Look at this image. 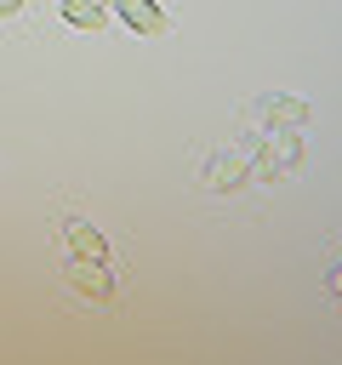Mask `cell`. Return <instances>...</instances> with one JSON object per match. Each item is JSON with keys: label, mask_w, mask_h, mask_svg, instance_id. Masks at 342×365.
I'll list each match as a JSON object with an SVG mask.
<instances>
[{"label": "cell", "mask_w": 342, "mask_h": 365, "mask_svg": "<svg viewBox=\"0 0 342 365\" xmlns=\"http://www.w3.org/2000/svg\"><path fill=\"white\" fill-rule=\"evenodd\" d=\"M268 125H308V103L302 97H262L245 108V137H262Z\"/></svg>", "instance_id": "cell-2"}, {"label": "cell", "mask_w": 342, "mask_h": 365, "mask_svg": "<svg viewBox=\"0 0 342 365\" xmlns=\"http://www.w3.org/2000/svg\"><path fill=\"white\" fill-rule=\"evenodd\" d=\"M63 274H68V285H74L80 297H91V302H114V279L103 274V262H91V257H68Z\"/></svg>", "instance_id": "cell-3"}, {"label": "cell", "mask_w": 342, "mask_h": 365, "mask_svg": "<svg viewBox=\"0 0 342 365\" xmlns=\"http://www.w3.org/2000/svg\"><path fill=\"white\" fill-rule=\"evenodd\" d=\"M245 177H251V160L245 154H217L205 165V188L211 194H234V188H245Z\"/></svg>", "instance_id": "cell-4"}, {"label": "cell", "mask_w": 342, "mask_h": 365, "mask_svg": "<svg viewBox=\"0 0 342 365\" xmlns=\"http://www.w3.org/2000/svg\"><path fill=\"white\" fill-rule=\"evenodd\" d=\"M331 291H336V297H342V268H331Z\"/></svg>", "instance_id": "cell-8"}, {"label": "cell", "mask_w": 342, "mask_h": 365, "mask_svg": "<svg viewBox=\"0 0 342 365\" xmlns=\"http://www.w3.org/2000/svg\"><path fill=\"white\" fill-rule=\"evenodd\" d=\"M63 251H68V257H91V262H103V257H108V240H103L91 222H63Z\"/></svg>", "instance_id": "cell-5"}, {"label": "cell", "mask_w": 342, "mask_h": 365, "mask_svg": "<svg viewBox=\"0 0 342 365\" xmlns=\"http://www.w3.org/2000/svg\"><path fill=\"white\" fill-rule=\"evenodd\" d=\"M63 17H68L74 29H103L108 6H103V0H63Z\"/></svg>", "instance_id": "cell-7"}, {"label": "cell", "mask_w": 342, "mask_h": 365, "mask_svg": "<svg viewBox=\"0 0 342 365\" xmlns=\"http://www.w3.org/2000/svg\"><path fill=\"white\" fill-rule=\"evenodd\" d=\"M17 6H23V0H0V17H11V11H17Z\"/></svg>", "instance_id": "cell-9"}, {"label": "cell", "mask_w": 342, "mask_h": 365, "mask_svg": "<svg viewBox=\"0 0 342 365\" xmlns=\"http://www.w3.org/2000/svg\"><path fill=\"white\" fill-rule=\"evenodd\" d=\"M251 143H256V154H251V177H256V182H279L285 171L302 165V137H296V125H268V131L251 137Z\"/></svg>", "instance_id": "cell-1"}, {"label": "cell", "mask_w": 342, "mask_h": 365, "mask_svg": "<svg viewBox=\"0 0 342 365\" xmlns=\"http://www.w3.org/2000/svg\"><path fill=\"white\" fill-rule=\"evenodd\" d=\"M114 11H120L131 29H142V34H160V29H165V11H160L154 0H114Z\"/></svg>", "instance_id": "cell-6"}]
</instances>
